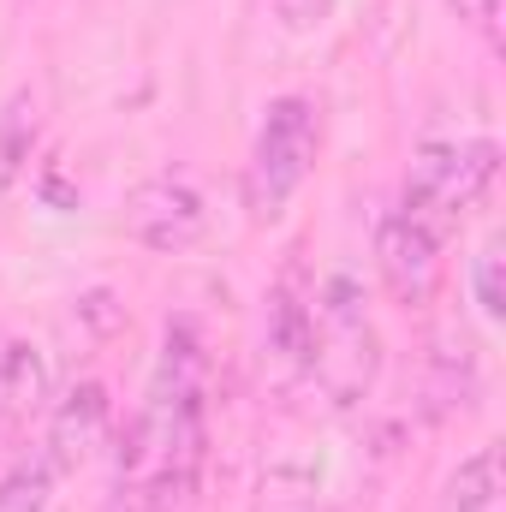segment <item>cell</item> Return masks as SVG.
<instances>
[{
	"label": "cell",
	"mask_w": 506,
	"mask_h": 512,
	"mask_svg": "<svg viewBox=\"0 0 506 512\" xmlns=\"http://www.w3.org/2000/svg\"><path fill=\"white\" fill-rule=\"evenodd\" d=\"M501 501V447H477L441 483V512H495Z\"/></svg>",
	"instance_id": "8fae6325"
},
{
	"label": "cell",
	"mask_w": 506,
	"mask_h": 512,
	"mask_svg": "<svg viewBox=\"0 0 506 512\" xmlns=\"http://www.w3.org/2000/svg\"><path fill=\"white\" fill-rule=\"evenodd\" d=\"M209 471V405L185 411L167 435L149 441V453L120 477L114 512H197Z\"/></svg>",
	"instance_id": "277c9868"
},
{
	"label": "cell",
	"mask_w": 506,
	"mask_h": 512,
	"mask_svg": "<svg viewBox=\"0 0 506 512\" xmlns=\"http://www.w3.org/2000/svg\"><path fill=\"white\" fill-rule=\"evenodd\" d=\"M48 495H54V471L42 453L0 477V512H48Z\"/></svg>",
	"instance_id": "4fadbf2b"
},
{
	"label": "cell",
	"mask_w": 506,
	"mask_h": 512,
	"mask_svg": "<svg viewBox=\"0 0 506 512\" xmlns=\"http://www.w3.org/2000/svg\"><path fill=\"white\" fill-rule=\"evenodd\" d=\"M376 274H381V286H387L393 304L423 310V304L435 298V286H441V239H435L429 227L405 221L399 209L381 215V227H376Z\"/></svg>",
	"instance_id": "8992f818"
},
{
	"label": "cell",
	"mask_w": 506,
	"mask_h": 512,
	"mask_svg": "<svg viewBox=\"0 0 506 512\" xmlns=\"http://www.w3.org/2000/svg\"><path fill=\"white\" fill-rule=\"evenodd\" d=\"M36 143H42V108H36L30 90H12V96L0 102V203L18 191V179H24Z\"/></svg>",
	"instance_id": "30bf717a"
},
{
	"label": "cell",
	"mask_w": 506,
	"mask_h": 512,
	"mask_svg": "<svg viewBox=\"0 0 506 512\" xmlns=\"http://www.w3.org/2000/svg\"><path fill=\"white\" fill-rule=\"evenodd\" d=\"M126 233L143 251H191L209 233V197L185 173H155L126 197Z\"/></svg>",
	"instance_id": "5b68a950"
},
{
	"label": "cell",
	"mask_w": 506,
	"mask_h": 512,
	"mask_svg": "<svg viewBox=\"0 0 506 512\" xmlns=\"http://www.w3.org/2000/svg\"><path fill=\"white\" fill-rule=\"evenodd\" d=\"M316 149H322V108L310 96H274L245 161V209L256 227L292 209V197L316 173Z\"/></svg>",
	"instance_id": "3957f363"
},
{
	"label": "cell",
	"mask_w": 506,
	"mask_h": 512,
	"mask_svg": "<svg viewBox=\"0 0 506 512\" xmlns=\"http://www.w3.org/2000/svg\"><path fill=\"white\" fill-rule=\"evenodd\" d=\"M495 173H501V143H495V137L423 143V149L411 155L399 215L417 221V227H429V233L447 245V233H459V221L489 197Z\"/></svg>",
	"instance_id": "7a4b0ae2"
},
{
	"label": "cell",
	"mask_w": 506,
	"mask_h": 512,
	"mask_svg": "<svg viewBox=\"0 0 506 512\" xmlns=\"http://www.w3.org/2000/svg\"><path fill=\"white\" fill-rule=\"evenodd\" d=\"M48 399V358L36 340H6L0 346V447L42 411Z\"/></svg>",
	"instance_id": "ba28073f"
},
{
	"label": "cell",
	"mask_w": 506,
	"mask_h": 512,
	"mask_svg": "<svg viewBox=\"0 0 506 512\" xmlns=\"http://www.w3.org/2000/svg\"><path fill=\"white\" fill-rule=\"evenodd\" d=\"M328 12H334V0H274V18H280L292 36L322 30V24H328Z\"/></svg>",
	"instance_id": "9a60e30c"
},
{
	"label": "cell",
	"mask_w": 506,
	"mask_h": 512,
	"mask_svg": "<svg viewBox=\"0 0 506 512\" xmlns=\"http://www.w3.org/2000/svg\"><path fill=\"white\" fill-rule=\"evenodd\" d=\"M334 405H358L381 370V334L352 274H328L310 292V364H304Z\"/></svg>",
	"instance_id": "6da1fadb"
},
{
	"label": "cell",
	"mask_w": 506,
	"mask_h": 512,
	"mask_svg": "<svg viewBox=\"0 0 506 512\" xmlns=\"http://www.w3.org/2000/svg\"><path fill=\"white\" fill-rule=\"evenodd\" d=\"M268 346H274L286 364H310V304H304L292 286H280V292L268 298Z\"/></svg>",
	"instance_id": "7c38bea8"
},
{
	"label": "cell",
	"mask_w": 506,
	"mask_h": 512,
	"mask_svg": "<svg viewBox=\"0 0 506 512\" xmlns=\"http://www.w3.org/2000/svg\"><path fill=\"white\" fill-rule=\"evenodd\" d=\"M459 12H465L477 30H489V36H495V24H501V0H459Z\"/></svg>",
	"instance_id": "2e32d148"
},
{
	"label": "cell",
	"mask_w": 506,
	"mask_h": 512,
	"mask_svg": "<svg viewBox=\"0 0 506 512\" xmlns=\"http://www.w3.org/2000/svg\"><path fill=\"white\" fill-rule=\"evenodd\" d=\"M423 399H429V417L471 411V399H477V352H471V340H465V334H441V340H435Z\"/></svg>",
	"instance_id": "9c48e42d"
},
{
	"label": "cell",
	"mask_w": 506,
	"mask_h": 512,
	"mask_svg": "<svg viewBox=\"0 0 506 512\" xmlns=\"http://www.w3.org/2000/svg\"><path fill=\"white\" fill-rule=\"evenodd\" d=\"M471 292H477V310L489 322L506 316V245L501 239H483V251L471 256Z\"/></svg>",
	"instance_id": "5bb4252c"
},
{
	"label": "cell",
	"mask_w": 506,
	"mask_h": 512,
	"mask_svg": "<svg viewBox=\"0 0 506 512\" xmlns=\"http://www.w3.org/2000/svg\"><path fill=\"white\" fill-rule=\"evenodd\" d=\"M108 423H114V399H108V387L102 382H78L54 411H48V435H42V459H48V471H54V477L78 471V465L102 447Z\"/></svg>",
	"instance_id": "52a82bcc"
}]
</instances>
